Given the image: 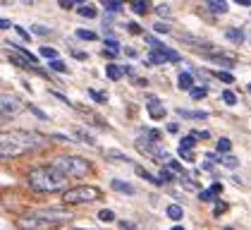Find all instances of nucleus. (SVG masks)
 Segmentation results:
<instances>
[{
    "instance_id": "nucleus-1",
    "label": "nucleus",
    "mask_w": 251,
    "mask_h": 230,
    "mask_svg": "<svg viewBox=\"0 0 251 230\" xmlns=\"http://www.w3.org/2000/svg\"><path fill=\"white\" fill-rule=\"evenodd\" d=\"M43 137L31 130H5L0 132V158H20L29 151H39Z\"/></svg>"
},
{
    "instance_id": "nucleus-2",
    "label": "nucleus",
    "mask_w": 251,
    "mask_h": 230,
    "mask_svg": "<svg viewBox=\"0 0 251 230\" xmlns=\"http://www.w3.org/2000/svg\"><path fill=\"white\" fill-rule=\"evenodd\" d=\"M26 182H29L31 190L39 192V194H55V192L70 190V180L65 175H60L50 163L31 168L29 175H26Z\"/></svg>"
},
{
    "instance_id": "nucleus-3",
    "label": "nucleus",
    "mask_w": 251,
    "mask_h": 230,
    "mask_svg": "<svg viewBox=\"0 0 251 230\" xmlns=\"http://www.w3.org/2000/svg\"><path fill=\"white\" fill-rule=\"evenodd\" d=\"M50 166H53L60 175H65L67 180H72V177H84V175H89V172L94 171L91 161H86V158H81V156H70V153L55 156V158L50 161Z\"/></svg>"
},
{
    "instance_id": "nucleus-4",
    "label": "nucleus",
    "mask_w": 251,
    "mask_h": 230,
    "mask_svg": "<svg viewBox=\"0 0 251 230\" xmlns=\"http://www.w3.org/2000/svg\"><path fill=\"white\" fill-rule=\"evenodd\" d=\"M103 197L100 187L96 185H77V187H70V190L62 192V201L67 206H79V204H91V201H98Z\"/></svg>"
},
{
    "instance_id": "nucleus-5",
    "label": "nucleus",
    "mask_w": 251,
    "mask_h": 230,
    "mask_svg": "<svg viewBox=\"0 0 251 230\" xmlns=\"http://www.w3.org/2000/svg\"><path fill=\"white\" fill-rule=\"evenodd\" d=\"M34 218H41L46 223H50L53 228L65 223V221H72V211L67 209H60V206H50V209H36V211H29Z\"/></svg>"
},
{
    "instance_id": "nucleus-6",
    "label": "nucleus",
    "mask_w": 251,
    "mask_h": 230,
    "mask_svg": "<svg viewBox=\"0 0 251 230\" xmlns=\"http://www.w3.org/2000/svg\"><path fill=\"white\" fill-rule=\"evenodd\" d=\"M22 111H24L22 98H17L15 94H0V122L10 120V117H17Z\"/></svg>"
},
{
    "instance_id": "nucleus-7",
    "label": "nucleus",
    "mask_w": 251,
    "mask_h": 230,
    "mask_svg": "<svg viewBox=\"0 0 251 230\" xmlns=\"http://www.w3.org/2000/svg\"><path fill=\"white\" fill-rule=\"evenodd\" d=\"M134 146H136V149H139L141 153L151 156L153 161H160L163 166H165V163L170 161V153L165 151V149H163L160 144H153V142H146L144 137H139V139H136V142H134Z\"/></svg>"
},
{
    "instance_id": "nucleus-8",
    "label": "nucleus",
    "mask_w": 251,
    "mask_h": 230,
    "mask_svg": "<svg viewBox=\"0 0 251 230\" xmlns=\"http://www.w3.org/2000/svg\"><path fill=\"white\" fill-rule=\"evenodd\" d=\"M179 60H182V56H179L177 51L165 48V46L149 53V62H153V65H163V62H179Z\"/></svg>"
},
{
    "instance_id": "nucleus-9",
    "label": "nucleus",
    "mask_w": 251,
    "mask_h": 230,
    "mask_svg": "<svg viewBox=\"0 0 251 230\" xmlns=\"http://www.w3.org/2000/svg\"><path fill=\"white\" fill-rule=\"evenodd\" d=\"M146 108H149V115L153 117V120H163L165 117V106L158 101V96H153V94H146Z\"/></svg>"
},
{
    "instance_id": "nucleus-10",
    "label": "nucleus",
    "mask_w": 251,
    "mask_h": 230,
    "mask_svg": "<svg viewBox=\"0 0 251 230\" xmlns=\"http://www.w3.org/2000/svg\"><path fill=\"white\" fill-rule=\"evenodd\" d=\"M110 187L115 192H122V194H136L134 185H132V182H125V180H120V177H115V180L110 182Z\"/></svg>"
},
{
    "instance_id": "nucleus-11",
    "label": "nucleus",
    "mask_w": 251,
    "mask_h": 230,
    "mask_svg": "<svg viewBox=\"0 0 251 230\" xmlns=\"http://www.w3.org/2000/svg\"><path fill=\"white\" fill-rule=\"evenodd\" d=\"M72 132L77 134V139L81 142V144H89V146H96V144H98L96 137H91V134L86 132L84 127H72Z\"/></svg>"
},
{
    "instance_id": "nucleus-12",
    "label": "nucleus",
    "mask_w": 251,
    "mask_h": 230,
    "mask_svg": "<svg viewBox=\"0 0 251 230\" xmlns=\"http://www.w3.org/2000/svg\"><path fill=\"white\" fill-rule=\"evenodd\" d=\"M192 86H194L192 72H179V77H177V89H182V91H189Z\"/></svg>"
},
{
    "instance_id": "nucleus-13",
    "label": "nucleus",
    "mask_w": 251,
    "mask_h": 230,
    "mask_svg": "<svg viewBox=\"0 0 251 230\" xmlns=\"http://www.w3.org/2000/svg\"><path fill=\"white\" fill-rule=\"evenodd\" d=\"M177 115L189 117V120H206V117H208L206 111H189V108H177Z\"/></svg>"
},
{
    "instance_id": "nucleus-14",
    "label": "nucleus",
    "mask_w": 251,
    "mask_h": 230,
    "mask_svg": "<svg viewBox=\"0 0 251 230\" xmlns=\"http://www.w3.org/2000/svg\"><path fill=\"white\" fill-rule=\"evenodd\" d=\"M206 5L215 15H225L227 12V0H206Z\"/></svg>"
},
{
    "instance_id": "nucleus-15",
    "label": "nucleus",
    "mask_w": 251,
    "mask_h": 230,
    "mask_svg": "<svg viewBox=\"0 0 251 230\" xmlns=\"http://www.w3.org/2000/svg\"><path fill=\"white\" fill-rule=\"evenodd\" d=\"M189 96H192L194 101H201V98H206V96H208V86H206V84H201V86H196V84H194L192 89H189Z\"/></svg>"
},
{
    "instance_id": "nucleus-16",
    "label": "nucleus",
    "mask_w": 251,
    "mask_h": 230,
    "mask_svg": "<svg viewBox=\"0 0 251 230\" xmlns=\"http://www.w3.org/2000/svg\"><path fill=\"white\" fill-rule=\"evenodd\" d=\"M105 75H108V79H113V82H120V79L125 77V72H122L120 65H108V67H105Z\"/></svg>"
},
{
    "instance_id": "nucleus-17",
    "label": "nucleus",
    "mask_w": 251,
    "mask_h": 230,
    "mask_svg": "<svg viewBox=\"0 0 251 230\" xmlns=\"http://www.w3.org/2000/svg\"><path fill=\"white\" fill-rule=\"evenodd\" d=\"M165 213H168V218H173V221H179V218L184 216V209H182L179 204H170V206L165 209Z\"/></svg>"
},
{
    "instance_id": "nucleus-18",
    "label": "nucleus",
    "mask_w": 251,
    "mask_h": 230,
    "mask_svg": "<svg viewBox=\"0 0 251 230\" xmlns=\"http://www.w3.org/2000/svg\"><path fill=\"white\" fill-rule=\"evenodd\" d=\"M132 10H134L136 15H146L151 10V0H136L134 5H132Z\"/></svg>"
},
{
    "instance_id": "nucleus-19",
    "label": "nucleus",
    "mask_w": 251,
    "mask_h": 230,
    "mask_svg": "<svg viewBox=\"0 0 251 230\" xmlns=\"http://www.w3.org/2000/svg\"><path fill=\"white\" fill-rule=\"evenodd\" d=\"M225 36L234 43H244V31L242 29H225Z\"/></svg>"
},
{
    "instance_id": "nucleus-20",
    "label": "nucleus",
    "mask_w": 251,
    "mask_h": 230,
    "mask_svg": "<svg viewBox=\"0 0 251 230\" xmlns=\"http://www.w3.org/2000/svg\"><path fill=\"white\" fill-rule=\"evenodd\" d=\"M218 161H220L223 166H227V168H237V166H239V161H237L234 156H230V153H225V156H218Z\"/></svg>"
},
{
    "instance_id": "nucleus-21",
    "label": "nucleus",
    "mask_w": 251,
    "mask_h": 230,
    "mask_svg": "<svg viewBox=\"0 0 251 230\" xmlns=\"http://www.w3.org/2000/svg\"><path fill=\"white\" fill-rule=\"evenodd\" d=\"M194 144H196V139H194L192 134H189V137H184V139L179 142V151H192Z\"/></svg>"
},
{
    "instance_id": "nucleus-22",
    "label": "nucleus",
    "mask_w": 251,
    "mask_h": 230,
    "mask_svg": "<svg viewBox=\"0 0 251 230\" xmlns=\"http://www.w3.org/2000/svg\"><path fill=\"white\" fill-rule=\"evenodd\" d=\"M77 38H81V41H96V31H91V29H77Z\"/></svg>"
},
{
    "instance_id": "nucleus-23",
    "label": "nucleus",
    "mask_w": 251,
    "mask_h": 230,
    "mask_svg": "<svg viewBox=\"0 0 251 230\" xmlns=\"http://www.w3.org/2000/svg\"><path fill=\"white\" fill-rule=\"evenodd\" d=\"M79 15H81V17H96L98 10L94 5H81V7H79Z\"/></svg>"
},
{
    "instance_id": "nucleus-24",
    "label": "nucleus",
    "mask_w": 251,
    "mask_h": 230,
    "mask_svg": "<svg viewBox=\"0 0 251 230\" xmlns=\"http://www.w3.org/2000/svg\"><path fill=\"white\" fill-rule=\"evenodd\" d=\"M98 218H100L103 223H113V221H115V213L110 209H103V211H98Z\"/></svg>"
},
{
    "instance_id": "nucleus-25",
    "label": "nucleus",
    "mask_w": 251,
    "mask_h": 230,
    "mask_svg": "<svg viewBox=\"0 0 251 230\" xmlns=\"http://www.w3.org/2000/svg\"><path fill=\"white\" fill-rule=\"evenodd\" d=\"M175 180V172L173 171H168L165 166L160 168V177H158V182H173Z\"/></svg>"
},
{
    "instance_id": "nucleus-26",
    "label": "nucleus",
    "mask_w": 251,
    "mask_h": 230,
    "mask_svg": "<svg viewBox=\"0 0 251 230\" xmlns=\"http://www.w3.org/2000/svg\"><path fill=\"white\" fill-rule=\"evenodd\" d=\"M134 168H136V172H139V175H141L144 180H149V182H153V185H160V182H158V177H153V175H151L149 171H144L141 166H134Z\"/></svg>"
},
{
    "instance_id": "nucleus-27",
    "label": "nucleus",
    "mask_w": 251,
    "mask_h": 230,
    "mask_svg": "<svg viewBox=\"0 0 251 230\" xmlns=\"http://www.w3.org/2000/svg\"><path fill=\"white\" fill-rule=\"evenodd\" d=\"M103 7L110 10V12H117V10H122V2H117V0H103Z\"/></svg>"
},
{
    "instance_id": "nucleus-28",
    "label": "nucleus",
    "mask_w": 251,
    "mask_h": 230,
    "mask_svg": "<svg viewBox=\"0 0 251 230\" xmlns=\"http://www.w3.org/2000/svg\"><path fill=\"white\" fill-rule=\"evenodd\" d=\"M41 56L48 58V60H55V58H58V51L50 48V46H43V48H41Z\"/></svg>"
},
{
    "instance_id": "nucleus-29",
    "label": "nucleus",
    "mask_w": 251,
    "mask_h": 230,
    "mask_svg": "<svg viewBox=\"0 0 251 230\" xmlns=\"http://www.w3.org/2000/svg\"><path fill=\"white\" fill-rule=\"evenodd\" d=\"M48 62H50V67H53L55 72H67V65H65L60 58H55V60H48Z\"/></svg>"
},
{
    "instance_id": "nucleus-30",
    "label": "nucleus",
    "mask_w": 251,
    "mask_h": 230,
    "mask_svg": "<svg viewBox=\"0 0 251 230\" xmlns=\"http://www.w3.org/2000/svg\"><path fill=\"white\" fill-rule=\"evenodd\" d=\"M230 149H232L230 139H218V151L220 153H230Z\"/></svg>"
},
{
    "instance_id": "nucleus-31",
    "label": "nucleus",
    "mask_w": 251,
    "mask_h": 230,
    "mask_svg": "<svg viewBox=\"0 0 251 230\" xmlns=\"http://www.w3.org/2000/svg\"><path fill=\"white\" fill-rule=\"evenodd\" d=\"M31 34H41V36H48V34H50V29H48V27H43V24H31Z\"/></svg>"
},
{
    "instance_id": "nucleus-32",
    "label": "nucleus",
    "mask_w": 251,
    "mask_h": 230,
    "mask_svg": "<svg viewBox=\"0 0 251 230\" xmlns=\"http://www.w3.org/2000/svg\"><path fill=\"white\" fill-rule=\"evenodd\" d=\"M89 96H91L94 101H98V103H105V101H108V96L103 94V91H96V89H89Z\"/></svg>"
},
{
    "instance_id": "nucleus-33",
    "label": "nucleus",
    "mask_w": 251,
    "mask_h": 230,
    "mask_svg": "<svg viewBox=\"0 0 251 230\" xmlns=\"http://www.w3.org/2000/svg\"><path fill=\"white\" fill-rule=\"evenodd\" d=\"M50 96H53V98H58V101H62V103H65V106H70V108H77V106H75V103H72L67 96H62L60 91H50Z\"/></svg>"
},
{
    "instance_id": "nucleus-34",
    "label": "nucleus",
    "mask_w": 251,
    "mask_h": 230,
    "mask_svg": "<svg viewBox=\"0 0 251 230\" xmlns=\"http://www.w3.org/2000/svg\"><path fill=\"white\" fill-rule=\"evenodd\" d=\"M105 156H108V158H115V161H125V163H132V161H129L127 156H122L120 151H105Z\"/></svg>"
},
{
    "instance_id": "nucleus-35",
    "label": "nucleus",
    "mask_w": 251,
    "mask_h": 230,
    "mask_svg": "<svg viewBox=\"0 0 251 230\" xmlns=\"http://www.w3.org/2000/svg\"><path fill=\"white\" fill-rule=\"evenodd\" d=\"M223 101H225L227 106H234V103H237V96L232 94V91H223Z\"/></svg>"
},
{
    "instance_id": "nucleus-36",
    "label": "nucleus",
    "mask_w": 251,
    "mask_h": 230,
    "mask_svg": "<svg viewBox=\"0 0 251 230\" xmlns=\"http://www.w3.org/2000/svg\"><path fill=\"white\" fill-rule=\"evenodd\" d=\"M218 79H220V82H225V84H232V82H234V77H232L230 72H223V70L218 72Z\"/></svg>"
},
{
    "instance_id": "nucleus-37",
    "label": "nucleus",
    "mask_w": 251,
    "mask_h": 230,
    "mask_svg": "<svg viewBox=\"0 0 251 230\" xmlns=\"http://www.w3.org/2000/svg\"><path fill=\"white\" fill-rule=\"evenodd\" d=\"M155 12H158L160 17H170V7H168V5H158V7H155Z\"/></svg>"
},
{
    "instance_id": "nucleus-38",
    "label": "nucleus",
    "mask_w": 251,
    "mask_h": 230,
    "mask_svg": "<svg viewBox=\"0 0 251 230\" xmlns=\"http://www.w3.org/2000/svg\"><path fill=\"white\" fill-rule=\"evenodd\" d=\"M155 31H158V34H168V31H170V24H163V22H155Z\"/></svg>"
},
{
    "instance_id": "nucleus-39",
    "label": "nucleus",
    "mask_w": 251,
    "mask_h": 230,
    "mask_svg": "<svg viewBox=\"0 0 251 230\" xmlns=\"http://www.w3.org/2000/svg\"><path fill=\"white\" fill-rule=\"evenodd\" d=\"M225 211H227V204H225V201H218V204H215V211H213V216H220V213H225Z\"/></svg>"
},
{
    "instance_id": "nucleus-40",
    "label": "nucleus",
    "mask_w": 251,
    "mask_h": 230,
    "mask_svg": "<svg viewBox=\"0 0 251 230\" xmlns=\"http://www.w3.org/2000/svg\"><path fill=\"white\" fill-rule=\"evenodd\" d=\"M199 199H201V201H213V194H211V190L199 192Z\"/></svg>"
},
{
    "instance_id": "nucleus-41",
    "label": "nucleus",
    "mask_w": 251,
    "mask_h": 230,
    "mask_svg": "<svg viewBox=\"0 0 251 230\" xmlns=\"http://www.w3.org/2000/svg\"><path fill=\"white\" fill-rule=\"evenodd\" d=\"M120 228L122 230H136V226L132 223V221H120Z\"/></svg>"
},
{
    "instance_id": "nucleus-42",
    "label": "nucleus",
    "mask_w": 251,
    "mask_h": 230,
    "mask_svg": "<svg viewBox=\"0 0 251 230\" xmlns=\"http://www.w3.org/2000/svg\"><path fill=\"white\" fill-rule=\"evenodd\" d=\"M31 113H34V115H39V120H48V117H46V113H43L41 108H36V106H31Z\"/></svg>"
},
{
    "instance_id": "nucleus-43",
    "label": "nucleus",
    "mask_w": 251,
    "mask_h": 230,
    "mask_svg": "<svg viewBox=\"0 0 251 230\" xmlns=\"http://www.w3.org/2000/svg\"><path fill=\"white\" fill-rule=\"evenodd\" d=\"M72 5H75L72 0H60V7H62V10H72Z\"/></svg>"
},
{
    "instance_id": "nucleus-44",
    "label": "nucleus",
    "mask_w": 251,
    "mask_h": 230,
    "mask_svg": "<svg viewBox=\"0 0 251 230\" xmlns=\"http://www.w3.org/2000/svg\"><path fill=\"white\" fill-rule=\"evenodd\" d=\"M168 132L177 134V132H179V125H177V122H170V125H168Z\"/></svg>"
},
{
    "instance_id": "nucleus-45",
    "label": "nucleus",
    "mask_w": 251,
    "mask_h": 230,
    "mask_svg": "<svg viewBox=\"0 0 251 230\" xmlns=\"http://www.w3.org/2000/svg\"><path fill=\"white\" fill-rule=\"evenodd\" d=\"M127 29H129L132 34H141V27H139V24H127Z\"/></svg>"
},
{
    "instance_id": "nucleus-46",
    "label": "nucleus",
    "mask_w": 251,
    "mask_h": 230,
    "mask_svg": "<svg viewBox=\"0 0 251 230\" xmlns=\"http://www.w3.org/2000/svg\"><path fill=\"white\" fill-rule=\"evenodd\" d=\"M10 27H12V22H10V19L0 17V29H10Z\"/></svg>"
},
{
    "instance_id": "nucleus-47",
    "label": "nucleus",
    "mask_w": 251,
    "mask_h": 230,
    "mask_svg": "<svg viewBox=\"0 0 251 230\" xmlns=\"http://www.w3.org/2000/svg\"><path fill=\"white\" fill-rule=\"evenodd\" d=\"M179 156H182L184 161H194V153L192 151H179Z\"/></svg>"
},
{
    "instance_id": "nucleus-48",
    "label": "nucleus",
    "mask_w": 251,
    "mask_h": 230,
    "mask_svg": "<svg viewBox=\"0 0 251 230\" xmlns=\"http://www.w3.org/2000/svg\"><path fill=\"white\" fill-rule=\"evenodd\" d=\"M218 192H223V185H220V182H215L211 187V194H218Z\"/></svg>"
},
{
    "instance_id": "nucleus-49",
    "label": "nucleus",
    "mask_w": 251,
    "mask_h": 230,
    "mask_svg": "<svg viewBox=\"0 0 251 230\" xmlns=\"http://www.w3.org/2000/svg\"><path fill=\"white\" fill-rule=\"evenodd\" d=\"M75 58H79V60H86L89 56H86V53H79V51H75Z\"/></svg>"
},
{
    "instance_id": "nucleus-50",
    "label": "nucleus",
    "mask_w": 251,
    "mask_h": 230,
    "mask_svg": "<svg viewBox=\"0 0 251 230\" xmlns=\"http://www.w3.org/2000/svg\"><path fill=\"white\" fill-rule=\"evenodd\" d=\"M17 34H20L22 38H29V34H26V31H24V29H20V27H17Z\"/></svg>"
},
{
    "instance_id": "nucleus-51",
    "label": "nucleus",
    "mask_w": 251,
    "mask_h": 230,
    "mask_svg": "<svg viewBox=\"0 0 251 230\" xmlns=\"http://www.w3.org/2000/svg\"><path fill=\"white\" fill-rule=\"evenodd\" d=\"M239 5H244V7H249V0H237Z\"/></svg>"
},
{
    "instance_id": "nucleus-52",
    "label": "nucleus",
    "mask_w": 251,
    "mask_h": 230,
    "mask_svg": "<svg viewBox=\"0 0 251 230\" xmlns=\"http://www.w3.org/2000/svg\"><path fill=\"white\" fill-rule=\"evenodd\" d=\"M0 5H10V0H0Z\"/></svg>"
},
{
    "instance_id": "nucleus-53",
    "label": "nucleus",
    "mask_w": 251,
    "mask_h": 230,
    "mask_svg": "<svg viewBox=\"0 0 251 230\" xmlns=\"http://www.w3.org/2000/svg\"><path fill=\"white\" fill-rule=\"evenodd\" d=\"M70 230H91V228H70Z\"/></svg>"
},
{
    "instance_id": "nucleus-54",
    "label": "nucleus",
    "mask_w": 251,
    "mask_h": 230,
    "mask_svg": "<svg viewBox=\"0 0 251 230\" xmlns=\"http://www.w3.org/2000/svg\"><path fill=\"white\" fill-rule=\"evenodd\" d=\"M173 230H184V228H182V226H175V228Z\"/></svg>"
},
{
    "instance_id": "nucleus-55",
    "label": "nucleus",
    "mask_w": 251,
    "mask_h": 230,
    "mask_svg": "<svg viewBox=\"0 0 251 230\" xmlns=\"http://www.w3.org/2000/svg\"><path fill=\"white\" fill-rule=\"evenodd\" d=\"M223 230H234V228H223Z\"/></svg>"
},
{
    "instance_id": "nucleus-56",
    "label": "nucleus",
    "mask_w": 251,
    "mask_h": 230,
    "mask_svg": "<svg viewBox=\"0 0 251 230\" xmlns=\"http://www.w3.org/2000/svg\"><path fill=\"white\" fill-rule=\"evenodd\" d=\"M79 2H84V0H79Z\"/></svg>"
}]
</instances>
